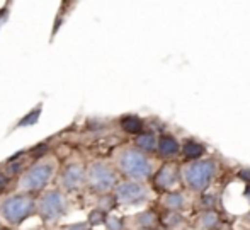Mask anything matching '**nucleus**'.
<instances>
[{"label": "nucleus", "instance_id": "14", "mask_svg": "<svg viewBox=\"0 0 250 230\" xmlns=\"http://www.w3.org/2000/svg\"><path fill=\"white\" fill-rule=\"evenodd\" d=\"M121 126L126 133H131V135H136V133H140L143 130L142 119L136 118V116H126V118H123Z\"/></svg>", "mask_w": 250, "mask_h": 230}, {"label": "nucleus", "instance_id": "20", "mask_svg": "<svg viewBox=\"0 0 250 230\" xmlns=\"http://www.w3.org/2000/svg\"><path fill=\"white\" fill-rule=\"evenodd\" d=\"M105 224H107V229L109 230H123L121 220H119V218H116V217H107Z\"/></svg>", "mask_w": 250, "mask_h": 230}, {"label": "nucleus", "instance_id": "15", "mask_svg": "<svg viewBox=\"0 0 250 230\" xmlns=\"http://www.w3.org/2000/svg\"><path fill=\"white\" fill-rule=\"evenodd\" d=\"M218 225V215L214 211H204L199 217V227L203 230H213Z\"/></svg>", "mask_w": 250, "mask_h": 230}, {"label": "nucleus", "instance_id": "13", "mask_svg": "<svg viewBox=\"0 0 250 230\" xmlns=\"http://www.w3.org/2000/svg\"><path fill=\"white\" fill-rule=\"evenodd\" d=\"M136 145L143 152H153L158 148V140L155 137V133H142L136 138Z\"/></svg>", "mask_w": 250, "mask_h": 230}, {"label": "nucleus", "instance_id": "6", "mask_svg": "<svg viewBox=\"0 0 250 230\" xmlns=\"http://www.w3.org/2000/svg\"><path fill=\"white\" fill-rule=\"evenodd\" d=\"M148 198V191L143 184L136 181L121 183L116 187V200L123 205H138Z\"/></svg>", "mask_w": 250, "mask_h": 230}, {"label": "nucleus", "instance_id": "17", "mask_svg": "<svg viewBox=\"0 0 250 230\" xmlns=\"http://www.w3.org/2000/svg\"><path fill=\"white\" fill-rule=\"evenodd\" d=\"M165 224H167V227L170 230H179L184 225V218L181 215H172V217H168V220Z\"/></svg>", "mask_w": 250, "mask_h": 230}, {"label": "nucleus", "instance_id": "16", "mask_svg": "<svg viewBox=\"0 0 250 230\" xmlns=\"http://www.w3.org/2000/svg\"><path fill=\"white\" fill-rule=\"evenodd\" d=\"M155 222H157V215L151 213V211H145V213L138 215V224L142 225V227H153Z\"/></svg>", "mask_w": 250, "mask_h": 230}, {"label": "nucleus", "instance_id": "4", "mask_svg": "<svg viewBox=\"0 0 250 230\" xmlns=\"http://www.w3.org/2000/svg\"><path fill=\"white\" fill-rule=\"evenodd\" d=\"M65 198L60 191H48L40 201V213L46 222H53L65 213Z\"/></svg>", "mask_w": 250, "mask_h": 230}, {"label": "nucleus", "instance_id": "7", "mask_svg": "<svg viewBox=\"0 0 250 230\" xmlns=\"http://www.w3.org/2000/svg\"><path fill=\"white\" fill-rule=\"evenodd\" d=\"M89 183L96 191H109L116 184V176L105 164L96 162L89 171Z\"/></svg>", "mask_w": 250, "mask_h": 230}, {"label": "nucleus", "instance_id": "12", "mask_svg": "<svg viewBox=\"0 0 250 230\" xmlns=\"http://www.w3.org/2000/svg\"><path fill=\"white\" fill-rule=\"evenodd\" d=\"M182 154H184V157L189 159V161H198L201 155L204 154V147L194 140H188L184 143V147H182Z\"/></svg>", "mask_w": 250, "mask_h": 230}, {"label": "nucleus", "instance_id": "2", "mask_svg": "<svg viewBox=\"0 0 250 230\" xmlns=\"http://www.w3.org/2000/svg\"><path fill=\"white\" fill-rule=\"evenodd\" d=\"M118 165L126 176L138 179V181H143L151 174V164L146 155L142 150H135V148H128L123 152L118 159Z\"/></svg>", "mask_w": 250, "mask_h": 230}, {"label": "nucleus", "instance_id": "3", "mask_svg": "<svg viewBox=\"0 0 250 230\" xmlns=\"http://www.w3.org/2000/svg\"><path fill=\"white\" fill-rule=\"evenodd\" d=\"M34 208V201L29 196H22V194H17L12 196L3 203L2 213L5 217L7 222L10 224H19L24 218H27L31 215Z\"/></svg>", "mask_w": 250, "mask_h": 230}, {"label": "nucleus", "instance_id": "11", "mask_svg": "<svg viewBox=\"0 0 250 230\" xmlns=\"http://www.w3.org/2000/svg\"><path fill=\"white\" fill-rule=\"evenodd\" d=\"M158 154L162 155V157H174L175 154H177L179 150H181V147H179V141L175 140L172 135H165L162 137L160 140H158Z\"/></svg>", "mask_w": 250, "mask_h": 230}, {"label": "nucleus", "instance_id": "21", "mask_svg": "<svg viewBox=\"0 0 250 230\" xmlns=\"http://www.w3.org/2000/svg\"><path fill=\"white\" fill-rule=\"evenodd\" d=\"M3 186H5V178L0 174V187H3Z\"/></svg>", "mask_w": 250, "mask_h": 230}, {"label": "nucleus", "instance_id": "18", "mask_svg": "<svg viewBox=\"0 0 250 230\" xmlns=\"http://www.w3.org/2000/svg\"><path fill=\"white\" fill-rule=\"evenodd\" d=\"M40 113H41V109H40V108L34 109V111H31L29 115L26 116V118H22V121L19 123V126H24V125H33V123H36V121H38V118H40Z\"/></svg>", "mask_w": 250, "mask_h": 230}, {"label": "nucleus", "instance_id": "9", "mask_svg": "<svg viewBox=\"0 0 250 230\" xmlns=\"http://www.w3.org/2000/svg\"><path fill=\"white\" fill-rule=\"evenodd\" d=\"M83 179H85V174H83V169L80 167V165L72 164L66 167L65 172H63V184H65L68 189L79 187L80 184L83 183Z\"/></svg>", "mask_w": 250, "mask_h": 230}, {"label": "nucleus", "instance_id": "19", "mask_svg": "<svg viewBox=\"0 0 250 230\" xmlns=\"http://www.w3.org/2000/svg\"><path fill=\"white\" fill-rule=\"evenodd\" d=\"M105 220H107V218H105L104 211H92V213H90V224H92V225L104 224Z\"/></svg>", "mask_w": 250, "mask_h": 230}, {"label": "nucleus", "instance_id": "5", "mask_svg": "<svg viewBox=\"0 0 250 230\" xmlns=\"http://www.w3.org/2000/svg\"><path fill=\"white\" fill-rule=\"evenodd\" d=\"M53 165L51 164H36L31 167L21 179V187L26 191H38L44 186L51 178Z\"/></svg>", "mask_w": 250, "mask_h": 230}, {"label": "nucleus", "instance_id": "1", "mask_svg": "<svg viewBox=\"0 0 250 230\" xmlns=\"http://www.w3.org/2000/svg\"><path fill=\"white\" fill-rule=\"evenodd\" d=\"M216 176V165L213 161H194L182 169V179L192 191H204Z\"/></svg>", "mask_w": 250, "mask_h": 230}, {"label": "nucleus", "instance_id": "10", "mask_svg": "<svg viewBox=\"0 0 250 230\" xmlns=\"http://www.w3.org/2000/svg\"><path fill=\"white\" fill-rule=\"evenodd\" d=\"M162 205L165 208L172 211H179L184 210L186 207V196L181 193V191H170V193H165L164 198H162Z\"/></svg>", "mask_w": 250, "mask_h": 230}, {"label": "nucleus", "instance_id": "8", "mask_svg": "<svg viewBox=\"0 0 250 230\" xmlns=\"http://www.w3.org/2000/svg\"><path fill=\"white\" fill-rule=\"evenodd\" d=\"M177 181H179V171L175 167H172V165H164V167L157 172V176H155V184H157V187H160V189H164V191L174 187L175 184H177Z\"/></svg>", "mask_w": 250, "mask_h": 230}, {"label": "nucleus", "instance_id": "22", "mask_svg": "<svg viewBox=\"0 0 250 230\" xmlns=\"http://www.w3.org/2000/svg\"><path fill=\"white\" fill-rule=\"evenodd\" d=\"M249 220H250V213H249Z\"/></svg>", "mask_w": 250, "mask_h": 230}]
</instances>
